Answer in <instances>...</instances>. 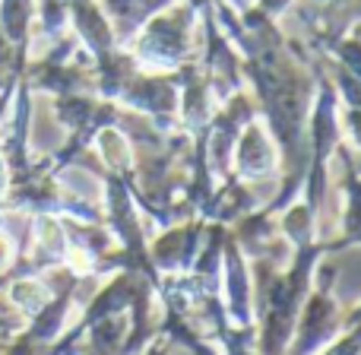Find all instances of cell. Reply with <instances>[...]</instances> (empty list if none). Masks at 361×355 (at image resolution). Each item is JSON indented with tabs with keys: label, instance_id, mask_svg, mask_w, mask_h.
<instances>
[{
	"label": "cell",
	"instance_id": "obj_1",
	"mask_svg": "<svg viewBox=\"0 0 361 355\" xmlns=\"http://www.w3.org/2000/svg\"><path fill=\"white\" fill-rule=\"evenodd\" d=\"M13 299L19 301V305H29V308H38L44 301V292L35 286V282H19V286H13Z\"/></svg>",
	"mask_w": 361,
	"mask_h": 355
},
{
	"label": "cell",
	"instance_id": "obj_2",
	"mask_svg": "<svg viewBox=\"0 0 361 355\" xmlns=\"http://www.w3.org/2000/svg\"><path fill=\"white\" fill-rule=\"evenodd\" d=\"M4 263H6V241L0 238V267H4Z\"/></svg>",
	"mask_w": 361,
	"mask_h": 355
}]
</instances>
